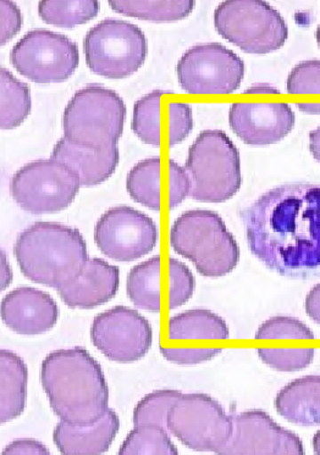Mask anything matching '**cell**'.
Masks as SVG:
<instances>
[{
    "mask_svg": "<svg viewBox=\"0 0 320 455\" xmlns=\"http://www.w3.org/2000/svg\"><path fill=\"white\" fill-rule=\"evenodd\" d=\"M257 355L270 369L280 372H296L312 364L316 350L313 348H258Z\"/></svg>",
    "mask_w": 320,
    "mask_h": 455,
    "instance_id": "cell-32",
    "label": "cell"
},
{
    "mask_svg": "<svg viewBox=\"0 0 320 455\" xmlns=\"http://www.w3.org/2000/svg\"><path fill=\"white\" fill-rule=\"evenodd\" d=\"M120 430V419L113 409L97 422L84 427L60 421L55 427L53 441L64 455H100L112 447Z\"/></svg>",
    "mask_w": 320,
    "mask_h": 455,
    "instance_id": "cell-19",
    "label": "cell"
},
{
    "mask_svg": "<svg viewBox=\"0 0 320 455\" xmlns=\"http://www.w3.org/2000/svg\"><path fill=\"white\" fill-rule=\"evenodd\" d=\"M309 152L320 165V125L309 132Z\"/></svg>",
    "mask_w": 320,
    "mask_h": 455,
    "instance_id": "cell-43",
    "label": "cell"
},
{
    "mask_svg": "<svg viewBox=\"0 0 320 455\" xmlns=\"http://www.w3.org/2000/svg\"><path fill=\"white\" fill-rule=\"evenodd\" d=\"M196 280L194 274L176 258L169 259V307L172 310L185 306L194 296Z\"/></svg>",
    "mask_w": 320,
    "mask_h": 455,
    "instance_id": "cell-34",
    "label": "cell"
},
{
    "mask_svg": "<svg viewBox=\"0 0 320 455\" xmlns=\"http://www.w3.org/2000/svg\"><path fill=\"white\" fill-rule=\"evenodd\" d=\"M192 109L186 103L169 104V146L184 142L194 130Z\"/></svg>",
    "mask_w": 320,
    "mask_h": 455,
    "instance_id": "cell-36",
    "label": "cell"
},
{
    "mask_svg": "<svg viewBox=\"0 0 320 455\" xmlns=\"http://www.w3.org/2000/svg\"><path fill=\"white\" fill-rule=\"evenodd\" d=\"M221 348H164L160 347L163 358L181 366H192L211 362L221 355Z\"/></svg>",
    "mask_w": 320,
    "mask_h": 455,
    "instance_id": "cell-37",
    "label": "cell"
},
{
    "mask_svg": "<svg viewBox=\"0 0 320 455\" xmlns=\"http://www.w3.org/2000/svg\"><path fill=\"white\" fill-rule=\"evenodd\" d=\"M170 339H228L230 330L218 314L207 309H191L170 317Z\"/></svg>",
    "mask_w": 320,
    "mask_h": 455,
    "instance_id": "cell-24",
    "label": "cell"
},
{
    "mask_svg": "<svg viewBox=\"0 0 320 455\" xmlns=\"http://www.w3.org/2000/svg\"><path fill=\"white\" fill-rule=\"evenodd\" d=\"M313 451L316 455H320V430L316 432L312 440Z\"/></svg>",
    "mask_w": 320,
    "mask_h": 455,
    "instance_id": "cell-46",
    "label": "cell"
},
{
    "mask_svg": "<svg viewBox=\"0 0 320 455\" xmlns=\"http://www.w3.org/2000/svg\"><path fill=\"white\" fill-rule=\"evenodd\" d=\"M3 455H49L48 448L42 442L32 438H20L12 441L3 451Z\"/></svg>",
    "mask_w": 320,
    "mask_h": 455,
    "instance_id": "cell-40",
    "label": "cell"
},
{
    "mask_svg": "<svg viewBox=\"0 0 320 455\" xmlns=\"http://www.w3.org/2000/svg\"><path fill=\"white\" fill-rule=\"evenodd\" d=\"M28 369L21 356L8 349L0 352V422L21 417L28 404Z\"/></svg>",
    "mask_w": 320,
    "mask_h": 455,
    "instance_id": "cell-22",
    "label": "cell"
},
{
    "mask_svg": "<svg viewBox=\"0 0 320 455\" xmlns=\"http://www.w3.org/2000/svg\"><path fill=\"white\" fill-rule=\"evenodd\" d=\"M170 247L195 265L202 276L220 278L240 263V247L218 212L192 209L182 212L169 234Z\"/></svg>",
    "mask_w": 320,
    "mask_h": 455,
    "instance_id": "cell-4",
    "label": "cell"
},
{
    "mask_svg": "<svg viewBox=\"0 0 320 455\" xmlns=\"http://www.w3.org/2000/svg\"><path fill=\"white\" fill-rule=\"evenodd\" d=\"M185 170L191 180L189 196L196 202L219 204L230 201L243 186L240 152L220 130L198 134L189 147Z\"/></svg>",
    "mask_w": 320,
    "mask_h": 455,
    "instance_id": "cell-5",
    "label": "cell"
},
{
    "mask_svg": "<svg viewBox=\"0 0 320 455\" xmlns=\"http://www.w3.org/2000/svg\"><path fill=\"white\" fill-rule=\"evenodd\" d=\"M162 160L159 156L137 163L126 178L130 196L146 208L159 212L162 208Z\"/></svg>",
    "mask_w": 320,
    "mask_h": 455,
    "instance_id": "cell-27",
    "label": "cell"
},
{
    "mask_svg": "<svg viewBox=\"0 0 320 455\" xmlns=\"http://www.w3.org/2000/svg\"><path fill=\"white\" fill-rule=\"evenodd\" d=\"M274 407L296 427L320 425V375L293 379L277 393Z\"/></svg>",
    "mask_w": 320,
    "mask_h": 455,
    "instance_id": "cell-21",
    "label": "cell"
},
{
    "mask_svg": "<svg viewBox=\"0 0 320 455\" xmlns=\"http://www.w3.org/2000/svg\"><path fill=\"white\" fill-rule=\"evenodd\" d=\"M191 193V180L185 168L169 160V208H178Z\"/></svg>",
    "mask_w": 320,
    "mask_h": 455,
    "instance_id": "cell-38",
    "label": "cell"
},
{
    "mask_svg": "<svg viewBox=\"0 0 320 455\" xmlns=\"http://www.w3.org/2000/svg\"><path fill=\"white\" fill-rule=\"evenodd\" d=\"M80 179L57 160H36L20 168L10 182V193L22 211L34 215L55 214L73 204Z\"/></svg>",
    "mask_w": 320,
    "mask_h": 455,
    "instance_id": "cell-10",
    "label": "cell"
},
{
    "mask_svg": "<svg viewBox=\"0 0 320 455\" xmlns=\"http://www.w3.org/2000/svg\"><path fill=\"white\" fill-rule=\"evenodd\" d=\"M214 28L248 54H269L279 51L289 38L283 15L262 0H227L214 12Z\"/></svg>",
    "mask_w": 320,
    "mask_h": 455,
    "instance_id": "cell-7",
    "label": "cell"
},
{
    "mask_svg": "<svg viewBox=\"0 0 320 455\" xmlns=\"http://www.w3.org/2000/svg\"><path fill=\"white\" fill-rule=\"evenodd\" d=\"M91 340L107 359L132 364L148 355L153 343L151 323L124 306L98 314L91 326Z\"/></svg>",
    "mask_w": 320,
    "mask_h": 455,
    "instance_id": "cell-14",
    "label": "cell"
},
{
    "mask_svg": "<svg viewBox=\"0 0 320 455\" xmlns=\"http://www.w3.org/2000/svg\"><path fill=\"white\" fill-rule=\"evenodd\" d=\"M295 123V113L286 103H234L228 110V125L248 146L279 143Z\"/></svg>",
    "mask_w": 320,
    "mask_h": 455,
    "instance_id": "cell-16",
    "label": "cell"
},
{
    "mask_svg": "<svg viewBox=\"0 0 320 455\" xmlns=\"http://www.w3.org/2000/svg\"><path fill=\"white\" fill-rule=\"evenodd\" d=\"M120 286L119 267L106 260L91 258L73 283L57 292L70 309L90 310L103 306L116 296Z\"/></svg>",
    "mask_w": 320,
    "mask_h": 455,
    "instance_id": "cell-18",
    "label": "cell"
},
{
    "mask_svg": "<svg viewBox=\"0 0 320 455\" xmlns=\"http://www.w3.org/2000/svg\"><path fill=\"white\" fill-rule=\"evenodd\" d=\"M21 10L10 0H2L0 2V42L5 45L19 34L22 28Z\"/></svg>",
    "mask_w": 320,
    "mask_h": 455,
    "instance_id": "cell-39",
    "label": "cell"
},
{
    "mask_svg": "<svg viewBox=\"0 0 320 455\" xmlns=\"http://www.w3.org/2000/svg\"><path fill=\"white\" fill-rule=\"evenodd\" d=\"M305 309L307 315L320 325V283H316L307 294Z\"/></svg>",
    "mask_w": 320,
    "mask_h": 455,
    "instance_id": "cell-41",
    "label": "cell"
},
{
    "mask_svg": "<svg viewBox=\"0 0 320 455\" xmlns=\"http://www.w3.org/2000/svg\"><path fill=\"white\" fill-rule=\"evenodd\" d=\"M41 384L52 411L68 424H94L109 409L102 366L81 347L49 353L42 362Z\"/></svg>",
    "mask_w": 320,
    "mask_h": 455,
    "instance_id": "cell-2",
    "label": "cell"
},
{
    "mask_svg": "<svg viewBox=\"0 0 320 455\" xmlns=\"http://www.w3.org/2000/svg\"><path fill=\"white\" fill-rule=\"evenodd\" d=\"M251 253L292 280L320 277V185L286 183L241 209Z\"/></svg>",
    "mask_w": 320,
    "mask_h": 455,
    "instance_id": "cell-1",
    "label": "cell"
},
{
    "mask_svg": "<svg viewBox=\"0 0 320 455\" xmlns=\"http://www.w3.org/2000/svg\"><path fill=\"white\" fill-rule=\"evenodd\" d=\"M87 67L98 76L123 80L145 64L148 42L141 28L119 19L93 26L84 39Z\"/></svg>",
    "mask_w": 320,
    "mask_h": 455,
    "instance_id": "cell-8",
    "label": "cell"
},
{
    "mask_svg": "<svg viewBox=\"0 0 320 455\" xmlns=\"http://www.w3.org/2000/svg\"><path fill=\"white\" fill-rule=\"evenodd\" d=\"M176 389H158L148 393L133 409V427H160L166 428L170 409L181 397ZM168 430V428H166Z\"/></svg>",
    "mask_w": 320,
    "mask_h": 455,
    "instance_id": "cell-31",
    "label": "cell"
},
{
    "mask_svg": "<svg viewBox=\"0 0 320 455\" xmlns=\"http://www.w3.org/2000/svg\"><path fill=\"white\" fill-rule=\"evenodd\" d=\"M246 94H279L280 91L269 84H257L244 91Z\"/></svg>",
    "mask_w": 320,
    "mask_h": 455,
    "instance_id": "cell-44",
    "label": "cell"
},
{
    "mask_svg": "<svg viewBox=\"0 0 320 455\" xmlns=\"http://www.w3.org/2000/svg\"><path fill=\"white\" fill-rule=\"evenodd\" d=\"M286 90L290 94H320V60L297 64L287 76Z\"/></svg>",
    "mask_w": 320,
    "mask_h": 455,
    "instance_id": "cell-35",
    "label": "cell"
},
{
    "mask_svg": "<svg viewBox=\"0 0 320 455\" xmlns=\"http://www.w3.org/2000/svg\"><path fill=\"white\" fill-rule=\"evenodd\" d=\"M100 5L97 0H42L38 3V15L49 25L61 28H74L97 18Z\"/></svg>",
    "mask_w": 320,
    "mask_h": 455,
    "instance_id": "cell-28",
    "label": "cell"
},
{
    "mask_svg": "<svg viewBox=\"0 0 320 455\" xmlns=\"http://www.w3.org/2000/svg\"><path fill=\"white\" fill-rule=\"evenodd\" d=\"M233 435L219 455H303L301 438L263 411L233 415Z\"/></svg>",
    "mask_w": 320,
    "mask_h": 455,
    "instance_id": "cell-15",
    "label": "cell"
},
{
    "mask_svg": "<svg viewBox=\"0 0 320 455\" xmlns=\"http://www.w3.org/2000/svg\"><path fill=\"white\" fill-rule=\"evenodd\" d=\"M120 455H178L169 431L160 427H133L119 448Z\"/></svg>",
    "mask_w": 320,
    "mask_h": 455,
    "instance_id": "cell-29",
    "label": "cell"
},
{
    "mask_svg": "<svg viewBox=\"0 0 320 455\" xmlns=\"http://www.w3.org/2000/svg\"><path fill=\"white\" fill-rule=\"evenodd\" d=\"M316 44H318V47L320 49V25L318 26V28H316Z\"/></svg>",
    "mask_w": 320,
    "mask_h": 455,
    "instance_id": "cell-47",
    "label": "cell"
},
{
    "mask_svg": "<svg viewBox=\"0 0 320 455\" xmlns=\"http://www.w3.org/2000/svg\"><path fill=\"white\" fill-rule=\"evenodd\" d=\"M176 72L186 93L230 94L243 84L244 63L223 44H198L185 52Z\"/></svg>",
    "mask_w": 320,
    "mask_h": 455,
    "instance_id": "cell-12",
    "label": "cell"
},
{
    "mask_svg": "<svg viewBox=\"0 0 320 455\" xmlns=\"http://www.w3.org/2000/svg\"><path fill=\"white\" fill-rule=\"evenodd\" d=\"M164 91H153L136 101L133 107V133L149 146L159 147L162 143V125H160V100Z\"/></svg>",
    "mask_w": 320,
    "mask_h": 455,
    "instance_id": "cell-30",
    "label": "cell"
},
{
    "mask_svg": "<svg viewBox=\"0 0 320 455\" xmlns=\"http://www.w3.org/2000/svg\"><path fill=\"white\" fill-rule=\"evenodd\" d=\"M166 428L191 451L219 454L233 435V415L211 395L182 393L170 409Z\"/></svg>",
    "mask_w": 320,
    "mask_h": 455,
    "instance_id": "cell-9",
    "label": "cell"
},
{
    "mask_svg": "<svg viewBox=\"0 0 320 455\" xmlns=\"http://www.w3.org/2000/svg\"><path fill=\"white\" fill-rule=\"evenodd\" d=\"M126 293L133 306L148 313L162 310V258L136 265L126 278Z\"/></svg>",
    "mask_w": 320,
    "mask_h": 455,
    "instance_id": "cell-23",
    "label": "cell"
},
{
    "mask_svg": "<svg viewBox=\"0 0 320 455\" xmlns=\"http://www.w3.org/2000/svg\"><path fill=\"white\" fill-rule=\"evenodd\" d=\"M14 280V273L10 267L8 257L4 250L0 251V290L4 291L12 283Z\"/></svg>",
    "mask_w": 320,
    "mask_h": 455,
    "instance_id": "cell-42",
    "label": "cell"
},
{
    "mask_svg": "<svg viewBox=\"0 0 320 455\" xmlns=\"http://www.w3.org/2000/svg\"><path fill=\"white\" fill-rule=\"evenodd\" d=\"M158 241V225L132 206L110 208L94 226L98 250L120 263H130L151 253Z\"/></svg>",
    "mask_w": 320,
    "mask_h": 455,
    "instance_id": "cell-13",
    "label": "cell"
},
{
    "mask_svg": "<svg viewBox=\"0 0 320 455\" xmlns=\"http://www.w3.org/2000/svg\"><path fill=\"white\" fill-rule=\"evenodd\" d=\"M12 67L35 84H60L78 68L77 44L67 36L48 29L28 32L10 52Z\"/></svg>",
    "mask_w": 320,
    "mask_h": 455,
    "instance_id": "cell-11",
    "label": "cell"
},
{
    "mask_svg": "<svg viewBox=\"0 0 320 455\" xmlns=\"http://www.w3.org/2000/svg\"><path fill=\"white\" fill-rule=\"evenodd\" d=\"M0 314L10 330L20 336L35 337L53 330L60 312L48 293L22 286L3 298Z\"/></svg>",
    "mask_w": 320,
    "mask_h": 455,
    "instance_id": "cell-17",
    "label": "cell"
},
{
    "mask_svg": "<svg viewBox=\"0 0 320 455\" xmlns=\"http://www.w3.org/2000/svg\"><path fill=\"white\" fill-rule=\"evenodd\" d=\"M302 113L308 114V116H320V103H299L296 104Z\"/></svg>",
    "mask_w": 320,
    "mask_h": 455,
    "instance_id": "cell-45",
    "label": "cell"
},
{
    "mask_svg": "<svg viewBox=\"0 0 320 455\" xmlns=\"http://www.w3.org/2000/svg\"><path fill=\"white\" fill-rule=\"evenodd\" d=\"M0 126L2 130H14L31 113V91L4 68L0 74Z\"/></svg>",
    "mask_w": 320,
    "mask_h": 455,
    "instance_id": "cell-26",
    "label": "cell"
},
{
    "mask_svg": "<svg viewBox=\"0 0 320 455\" xmlns=\"http://www.w3.org/2000/svg\"><path fill=\"white\" fill-rule=\"evenodd\" d=\"M315 333L301 320L274 316L258 327L256 339H313Z\"/></svg>",
    "mask_w": 320,
    "mask_h": 455,
    "instance_id": "cell-33",
    "label": "cell"
},
{
    "mask_svg": "<svg viewBox=\"0 0 320 455\" xmlns=\"http://www.w3.org/2000/svg\"><path fill=\"white\" fill-rule=\"evenodd\" d=\"M51 159L73 170L83 188H94L112 178L119 165L120 153L117 147L100 150L84 148L63 137L55 144Z\"/></svg>",
    "mask_w": 320,
    "mask_h": 455,
    "instance_id": "cell-20",
    "label": "cell"
},
{
    "mask_svg": "<svg viewBox=\"0 0 320 455\" xmlns=\"http://www.w3.org/2000/svg\"><path fill=\"white\" fill-rule=\"evenodd\" d=\"M14 255L26 278L57 291L73 283L90 259L80 231L45 221L35 222L18 235Z\"/></svg>",
    "mask_w": 320,
    "mask_h": 455,
    "instance_id": "cell-3",
    "label": "cell"
},
{
    "mask_svg": "<svg viewBox=\"0 0 320 455\" xmlns=\"http://www.w3.org/2000/svg\"><path fill=\"white\" fill-rule=\"evenodd\" d=\"M110 8L117 14L146 21L174 22L184 20L194 12V0H110Z\"/></svg>",
    "mask_w": 320,
    "mask_h": 455,
    "instance_id": "cell-25",
    "label": "cell"
},
{
    "mask_svg": "<svg viewBox=\"0 0 320 455\" xmlns=\"http://www.w3.org/2000/svg\"><path fill=\"white\" fill-rule=\"evenodd\" d=\"M125 117V103L116 92L88 84L78 90L65 107L64 137L84 148H113L122 139Z\"/></svg>",
    "mask_w": 320,
    "mask_h": 455,
    "instance_id": "cell-6",
    "label": "cell"
}]
</instances>
